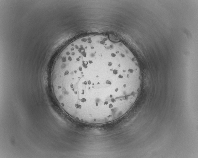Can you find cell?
Returning a JSON list of instances; mask_svg holds the SVG:
<instances>
[{
	"instance_id": "6da1fadb",
	"label": "cell",
	"mask_w": 198,
	"mask_h": 158,
	"mask_svg": "<svg viewBox=\"0 0 198 158\" xmlns=\"http://www.w3.org/2000/svg\"><path fill=\"white\" fill-rule=\"evenodd\" d=\"M141 80L139 66L130 53L98 39L65 48L51 75L54 95L64 111L79 121L96 124L116 120L129 110Z\"/></svg>"
}]
</instances>
